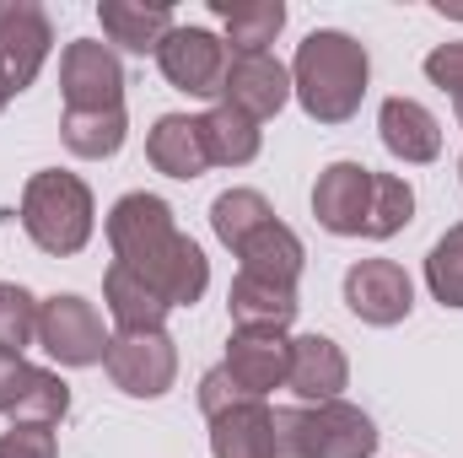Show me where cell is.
Segmentation results:
<instances>
[{"instance_id":"12","label":"cell","mask_w":463,"mask_h":458,"mask_svg":"<svg viewBox=\"0 0 463 458\" xmlns=\"http://www.w3.org/2000/svg\"><path fill=\"white\" fill-rule=\"evenodd\" d=\"M291 98V71L264 49V54H232L227 60V81H222V103L248 114L253 124L269 114H280Z\"/></svg>"},{"instance_id":"32","label":"cell","mask_w":463,"mask_h":458,"mask_svg":"<svg viewBox=\"0 0 463 458\" xmlns=\"http://www.w3.org/2000/svg\"><path fill=\"white\" fill-rule=\"evenodd\" d=\"M237 399H248L237 383L227 377V367H216V372H205V383H200V405H205V415H222L227 405H237Z\"/></svg>"},{"instance_id":"26","label":"cell","mask_w":463,"mask_h":458,"mask_svg":"<svg viewBox=\"0 0 463 458\" xmlns=\"http://www.w3.org/2000/svg\"><path fill=\"white\" fill-rule=\"evenodd\" d=\"M415 216V189L393 173H372V205H366V237H393Z\"/></svg>"},{"instance_id":"19","label":"cell","mask_w":463,"mask_h":458,"mask_svg":"<svg viewBox=\"0 0 463 458\" xmlns=\"http://www.w3.org/2000/svg\"><path fill=\"white\" fill-rule=\"evenodd\" d=\"M377 129H383V146L404 162H431L442 151V124L410 98H388L377 114Z\"/></svg>"},{"instance_id":"7","label":"cell","mask_w":463,"mask_h":458,"mask_svg":"<svg viewBox=\"0 0 463 458\" xmlns=\"http://www.w3.org/2000/svg\"><path fill=\"white\" fill-rule=\"evenodd\" d=\"M227 60H232L227 43L216 33H205V27H173L162 38V49H156L162 76L189 98H216L222 81H227Z\"/></svg>"},{"instance_id":"1","label":"cell","mask_w":463,"mask_h":458,"mask_svg":"<svg viewBox=\"0 0 463 458\" xmlns=\"http://www.w3.org/2000/svg\"><path fill=\"white\" fill-rule=\"evenodd\" d=\"M109 243L167 308H194L211 286V264L194 237L173 227V211L156 195H124L109 211Z\"/></svg>"},{"instance_id":"16","label":"cell","mask_w":463,"mask_h":458,"mask_svg":"<svg viewBox=\"0 0 463 458\" xmlns=\"http://www.w3.org/2000/svg\"><path fill=\"white\" fill-rule=\"evenodd\" d=\"M345 377H350L345 350L329 340V335H302V340H291V372H286V383H291L302 399L329 405V399H340Z\"/></svg>"},{"instance_id":"21","label":"cell","mask_w":463,"mask_h":458,"mask_svg":"<svg viewBox=\"0 0 463 458\" xmlns=\"http://www.w3.org/2000/svg\"><path fill=\"white\" fill-rule=\"evenodd\" d=\"M103 302H109V313H114L118 335H146V329H162V319L173 313L129 264H118L109 270V281H103Z\"/></svg>"},{"instance_id":"22","label":"cell","mask_w":463,"mask_h":458,"mask_svg":"<svg viewBox=\"0 0 463 458\" xmlns=\"http://www.w3.org/2000/svg\"><path fill=\"white\" fill-rule=\"evenodd\" d=\"M98 16H103V33L124 43V49H135V54H156L162 49V38L173 33V11L167 5H146V0H103L98 5Z\"/></svg>"},{"instance_id":"13","label":"cell","mask_w":463,"mask_h":458,"mask_svg":"<svg viewBox=\"0 0 463 458\" xmlns=\"http://www.w3.org/2000/svg\"><path fill=\"white\" fill-rule=\"evenodd\" d=\"M291 372V340L280 329H237L227 345V377L248 394L264 399L269 388H280Z\"/></svg>"},{"instance_id":"27","label":"cell","mask_w":463,"mask_h":458,"mask_svg":"<svg viewBox=\"0 0 463 458\" xmlns=\"http://www.w3.org/2000/svg\"><path fill=\"white\" fill-rule=\"evenodd\" d=\"M60 135L76 157H114L124 146V109H109V114H65L60 119Z\"/></svg>"},{"instance_id":"8","label":"cell","mask_w":463,"mask_h":458,"mask_svg":"<svg viewBox=\"0 0 463 458\" xmlns=\"http://www.w3.org/2000/svg\"><path fill=\"white\" fill-rule=\"evenodd\" d=\"M60 87H65V114H109L124 109V71H118L114 49L81 38L65 49L60 60Z\"/></svg>"},{"instance_id":"4","label":"cell","mask_w":463,"mask_h":458,"mask_svg":"<svg viewBox=\"0 0 463 458\" xmlns=\"http://www.w3.org/2000/svg\"><path fill=\"white\" fill-rule=\"evenodd\" d=\"M22 227L43 253H76L92 237V189L76 173H33L22 189Z\"/></svg>"},{"instance_id":"25","label":"cell","mask_w":463,"mask_h":458,"mask_svg":"<svg viewBox=\"0 0 463 458\" xmlns=\"http://www.w3.org/2000/svg\"><path fill=\"white\" fill-rule=\"evenodd\" d=\"M264 222H275V211H269V200H264L259 189H227V195L211 205V227H216V237L227 243L232 253H237L242 237H253Z\"/></svg>"},{"instance_id":"31","label":"cell","mask_w":463,"mask_h":458,"mask_svg":"<svg viewBox=\"0 0 463 458\" xmlns=\"http://www.w3.org/2000/svg\"><path fill=\"white\" fill-rule=\"evenodd\" d=\"M426 76H431L442 92L463 98V43H442V49H431V54H426Z\"/></svg>"},{"instance_id":"18","label":"cell","mask_w":463,"mask_h":458,"mask_svg":"<svg viewBox=\"0 0 463 458\" xmlns=\"http://www.w3.org/2000/svg\"><path fill=\"white\" fill-rule=\"evenodd\" d=\"M227 308H232V319H237V329H286L297 319V286H280V281L237 270Z\"/></svg>"},{"instance_id":"6","label":"cell","mask_w":463,"mask_h":458,"mask_svg":"<svg viewBox=\"0 0 463 458\" xmlns=\"http://www.w3.org/2000/svg\"><path fill=\"white\" fill-rule=\"evenodd\" d=\"M38 340L60 367H92V361L109 356L103 319L87 297H49L38 308Z\"/></svg>"},{"instance_id":"23","label":"cell","mask_w":463,"mask_h":458,"mask_svg":"<svg viewBox=\"0 0 463 458\" xmlns=\"http://www.w3.org/2000/svg\"><path fill=\"white\" fill-rule=\"evenodd\" d=\"M211 5L227 22V38L237 54H264V43H275V33L286 27L280 0H211Z\"/></svg>"},{"instance_id":"33","label":"cell","mask_w":463,"mask_h":458,"mask_svg":"<svg viewBox=\"0 0 463 458\" xmlns=\"http://www.w3.org/2000/svg\"><path fill=\"white\" fill-rule=\"evenodd\" d=\"M453 103H458V124H463V98H453Z\"/></svg>"},{"instance_id":"3","label":"cell","mask_w":463,"mask_h":458,"mask_svg":"<svg viewBox=\"0 0 463 458\" xmlns=\"http://www.w3.org/2000/svg\"><path fill=\"white\" fill-rule=\"evenodd\" d=\"M377 426L355 405H318V410H275V458H372Z\"/></svg>"},{"instance_id":"2","label":"cell","mask_w":463,"mask_h":458,"mask_svg":"<svg viewBox=\"0 0 463 458\" xmlns=\"http://www.w3.org/2000/svg\"><path fill=\"white\" fill-rule=\"evenodd\" d=\"M291 92L318 124H345L366 98V49L350 33H307L291 65Z\"/></svg>"},{"instance_id":"9","label":"cell","mask_w":463,"mask_h":458,"mask_svg":"<svg viewBox=\"0 0 463 458\" xmlns=\"http://www.w3.org/2000/svg\"><path fill=\"white\" fill-rule=\"evenodd\" d=\"M65 410L71 388L54 372L22 361L16 350H0V415H11L16 426H54Z\"/></svg>"},{"instance_id":"11","label":"cell","mask_w":463,"mask_h":458,"mask_svg":"<svg viewBox=\"0 0 463 458\" xmlns=\"http://www.w3.org/2000/svg\"><path fill=\"white\" fill-rule=\"evenodd\" d=\"M345 302L361 324L388 329V324L410 319L415 291H410V275H404L393 259H361V264L345 270Z\"/></svg>"},{"instance_id":"24","label":"cell","mask_w":463,"mask_h":458,"mask_svg":"<svg viewBox=\"0 0 463 458\" xmlns=\"http://www.w3.org/2000/svg\"><path fill=\"white\" fill-rule=\"evenodd\" d=\"M200 135H205L211 162H222V167H242V162L259 157V124L248 114H237V109H227V103H216L200 119Z\"/></svg>"},{"instance_id":"15","label":"cell","mask_w":463,"mask_h":458,"mask_svg":"<svg viewBox=\"0 0 463 458\" xmlns=\"http://www.w3.org/2000/svg\"><path fill=\"white\" fill-rule=\"evenodd\" d=\"M211 453L275 458V410H264V399H237L222 415H211Z\"/></svg>"},{"instance_id":"10","label":"cell","mask_w":463,"mask_h":458,"mask_svg":"<svg viewBox=\"0 0 463 458\" xmlns=\"http://www.w3.org/2000/svg\"><path fill=\"white\" fill-rule=\"evenodd\" d=\"M103 367H109V377H114L124 394H135V399H156V394H167L173 377H178V350H173V340H167L162 329L118 335V340H109Z\"/></svg>"},{"instance_id":"30","label":"cell","mask_w":463,"mask_h":458,"mask_svg":"<svg viewBox=\"0 0 463 458\" xmlns=\"http://www.w3.org/2000/svg\"><path fill=\"white\" fill-rule=\"evenodd\" d=\"M0 458H54V432L49 426H11L0 437Z\"/></svg>"},{"instance_id":"29","label":"cell","mask_w":463,"mask_h":458,"mask_svg":"<svg viewBox=\"0 0 463 458\" xmlns=\"http://www.w3.org/2000/svg\"><path fill=\"white\" fill-rule=\"evenodd\" d=\"M38 308L43 302H33L22 286L0 281V350H16L22 356V345L38 335Z\"/></svg>"},{"instance_id":"28","label":"cell","mask_w":463,"mask_h":458,"mask_svg":"<svg viewBox=\"0 0 463 458\" xmlns=\"http://www.w3.org/2000/svg\"><path fill=\"white\" fill-rule=\"evenodd\" d=\"M426 286L442 308H463V222L437 237V248L426 259Z\"/></svg>"},{"instance_id":"5","label":"cell","mask_w":463,"mask_h":458,"mask_svg":"<svg viewBox=\"0 0 463 458\" xmlns=\"http://www.w3.org/2000/svg\"><path fill=\"white\" fill-rule=\"evenodd\" d=\"M49 16L27 0H0V109L33 87L38 65L49 60Z\"/></svg>"},{"instance_id":"20","label":"cell","mask_w":463,"mask_h":458,"mask_svg":"<svg viewBox=\"0 0 463 458\" xmlns=\"http://www.w3.org/2000/svg\"><path fill=\"white\" fill-rule=\"evenodd\" d=\"M237 259H242V275H264V281L297 286V275H302V237L286 222H264L253 237L237 243Z\"/></svg>"},{"instance_id":"17","label":"cell","mask_w":463,"mask_h":458,"mask_svg":"<svg viewBox=\"0 0 463 458\" xmlns=\"http://www.w3.org/2000/svg\"><path fill=\"white\" fill-rule=\"evenodd\" d=\"M146 157H151V167L167 173V178H200V173L211 167L200 119H189V114L156 119V129H151V140H146Z\"/></svg>"},{"instance_id":"14","label":"cell","mask_w":463,"mask_h":458,"mask_svg":"<svg viewBox=\"0 0 463 458\" xmlns=\"http://www.w3.org/2000/svg\"><path fill=\"white\" fill-rule=\"evenodd\" d=\"M366 205H372V167L361 162H335L318 173V189H313V216L340 237H355L366 227Z\"/></svg>"}]
</instances>
